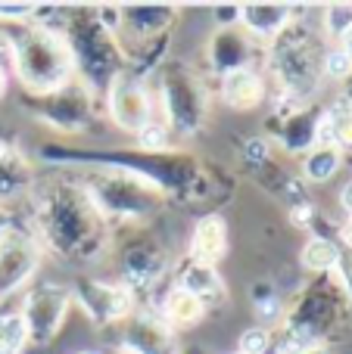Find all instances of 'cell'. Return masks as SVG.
<instances>
[{
  "mask_svg": "<svg viewBox=\"0 0 352 354\" xmlns=\"http://www.w3.org/2000/svg\"><path fill=\"white\" fill-rule=\"evenodd\" d=\"M6 44L12 50V59H16L19 78L25 81V87H31L35 93H53L66 87L69 72H72V53L60 35L47 28L19 25L16 31H10Z\"/></svg>",
  "mask_w": 352,
  "mask_h": 354,
  "instance_id": "obj_1",
  "label": "cell"
},
{
  "mask_svg": "<svg viewBox=\"0 0 352 354\" xmlns=\"http://www.w3.org/2000/svg\"><path fill=\"white\" fill-rule=\"evenodd\" d=\"M69 311V292L60 286H37L25 299L22 320L28 326V339L35 345H47L53 339V333L62 326Z\"/></svg>",
  "mask_w": 352,
  "mask_h": 354,
  "instance_id": "obj_2",
  "label": "cell"
},
{
  "mask_svg": "<svg viewBox=\"0 0 352 354\" xmlns=\"http://www.w3.org/2000/svg\"><path fill=\"white\" fill-rule=\"evenodd\" d=\"M37 268V249L22 230L6 227L0 233V299L28 283Z\"/></svg>",
  "mask_w": 352,
  "mask_h": 354,
  "instance_id": "obj_3",
  "label": "cell"
},
{
  "mask_svg": "<svg viewBox=\"0 0 352 354\" xmlns=\"http://www.w3.org/2000/svg\"><path fill=\"white\" fill-rule=\"evenodd\" d=\"M94 196V208L97 212H109V214H137L143 208H150V202L156 205V187L141 177H112L103 180L100 187L91 189Z\"/></svg>",
  "mask_w": 352,
  "mask_h": 354,
  "instance_id": "obj_4",
  "label": "cell"
},
{
  "mask_svg": "<svg viewBox=\"0 0 352 354\" xmlns=\"http://www.w3.org/2000/svg\"><path fill=\"white\" fill-rule=\"evenodd\" d=\"M109 115L118 128L125 131H141L143 124L153 122V100L150 91L131 75H118L109 84Z\"/></svg>",
  "mask_w": 352,
  "mask_h": 354,
  "instance_id": "obj_5",
  "label": "cell"
},
{
  "mask_svg": "<svg viewBox=\"0 0 352 354\" xmlns=\"http://www.w3.org/2000/svg\"><path fill=\"white\" fill-rule=\"evenodd\" d=\"M166 106H168V124L175 131H193L206 112V93L187 72H175L166 81Z\"/></svg>",
  "mask_w": 352,
  "mask_h": 354,
  "instance_id": "obj_6",
  "label": "cell"
},
{
  "mask_svg": "<svg viewBox=\"0 0 352 354\" xmlns=\"http://www.w3.org/2000/svg\"><path fill=\"white\" fill-rule=\"evenodd\" d=\"M81 305H85V311L91 314L97 324L128 320L131 317V289L87 283V289H81Z\"/></svg>",
  "mask_w": 352,
  "mask_h": 354,
  "instance_id": "obj_7",
  "label": "cell"
},
{
  "mask_svg": "<svg viewBox=\"0 0 352 354\" xmlns=\"http://www.w3.org/2000/svg\"><path fill=\"white\" fill-rule=\"evenodd\" d=\"M118 348L131 354H172V333L168 324L147 314L128 317V330H125V342Z\"/></svg>",
  "mask_w": 352,
  "mask_h": 354,
  "instance_id": "obj_8",
  "label": "cell"
},
{
  "mask_svg": "<svg viewBox=\"0 0 352 354\" xmlns=\"http://www.w3.org/2000/svg\"><path fill=\"white\" fill-rule=\"evenodd\" d=\"M228 252V227L218 214H206L191 233V261L215 268Z\"/></svg>",
  "mask_w": 352,
  "mask_h": 354,
  "instance_id": "obj_9",
  "label": "cell"
},
{
  "mask_svg": "<svg viewBox=\"0 0 352 354\" xmlns=\"http://www.w3.org/2000/svg\"><path fill=\"white\" fill-rule=\"evenodd\" d=\"M222 100L237 112H249L262 106L265 100V84H262L259 72L253 68H234L222 78Z\"/></svg>",
  "mask_w": 352,
  "mask_h": 354,
  "instance_id": "obj_10",
  "label": "cell"
},
{
  "mask_svg": "<svg viewBox=\"0 0 352 354\" xmlns=\"http://www.w3.org/2000/svg\"><path fill=\"white\" fill-rule=\"evenodd\" d=\"M315 147H352V97H343L315 122Z\"/></svg>",
  "mask_w": 352,
  "mask_h": 354,
  "instance_id": "obj_11",
  "label": "cell"
},
{
  "mask_svg": "<svg viewBox=\"0 0 352 354\" xmlns=\"http://www.w3.org/2000/svg\"><path fill=\"white\" fill-rule=\"evenodd\" d=\"M181 289H184V292H191L193 299L206 308V311H209V308H215V305H222L225 295H228L225 280L218 277L215 268H209V264H193V261L181 270Z\"/></svg>",
  "mask_w": 352,
  "mask_h": 354,
  "instance_id": "obj_12",
  "label": "cell"
},
{
  "mask_svg": "<svg viewBox=\"0 0 352 354\" xmlns=\"http://www.w3.org/2000/svg\"><path fill=\"white\" fill-rule=\"evenodd\" d=\"M253 47L256 41L249 35L218 31L215 41H212V62L222 75L234 72V68H253Z\"/></svg>",
  "mask_w": 352,
  "mask_h": 354,
  "instance_id": "obj_13",
  "label": "cell"
},
{
  "mask_svg": "<svg viewBox=\"0 0 352 354\" xmlns=\"http://www.w3.org/2000/svg\"><path fill=\"white\" fill-rule=\"evenodd\" d=\"M31 187V165L16 147L0 143V199L10 202L28 193Z\"/></svg>",
  "mask_w": 352,
  "mask_h": 354,
  "instance_id": "obj_14",
  "label": "cell"
},
{
  "mask_svg": "<svg viewBox=\"0 0 352 354\" xmlns=\"http://www.w3.org/2000/svg\"><path fill=\"white\" fill-rule=\"evenodd\" d=\"M243 12V25H247V35L253 41H274V37L284 31L287 25V6H278V3H249V6H240Z\"/></svg>",
  "mask_w": 352,
  "mask_h": 354,
  "instance_id": "obj_15",
  "label": "cell"
},
{
  "mask_svg": "<svg viewBox=\"0 0 352 354\" xmlns=\"http://www.w3.org/2000/svg\"><path fill=\"white\" fill-rule=\"evenodd\" d=\"M47 97H50V103H53L44 112L50 122H56L60 128H81V124H85L87 100H85V93H81V87L78 91H75V87H60V91L47 93Z\"/></svg>",
  "mask_w": 352,
  "mask_h": 354,
  "instance_id": "obj_16",
  "label": "cell"
},
{
  "mask_svg": "<svg viewBox=\"0 0 352 354\" xmlns=\"http://www.w3.org/2000/svg\"><path fill=\"white\" fill-rule=\"evenodd\" d=\"M206 317V308L193 299L184 289H172V292L162 299V320H166L172 330H187V326L200 324Z\"/></svg>",
  "mask_w": 352,
  "mask_h": 354,
  "instance_id": "obj_17",
  "label": "cell"
},
{
  "mask_svg": "<svg viewBox=\"0 0 352 354\" xmlns=\"http://www.w3.org/2000/svg\"><path fill=\"white\" fill-rule=\"evenodd\" d=\"M340 168V149L337 147H315L303 162V174L315 183H324Z\"/></svg>",
  "mask_w": 352,
  "mask_h": 354,
  "instance_id": "obj_18",
  "label": "cell"
},
{
  "mask_svg": "<svg viewBox=\"0 0 352 354\" xmlns=\"http://www.w3.org/2000/svg\"><path fill=\"white\" fill-rule=\"evenodd\" d=\"M28 342L31 339L22 314H0V354H22Z\"/></svg>",
  "mask_w": 352,
  "mask_h": 354,
  "instance_id": "obj_19",
  "label": "cell"
},
{
  "mask_svg": "<svg viewBox=\"0 0 352 354\" xmlns=\"http://www.w3.org/2000/svg\"><path fill=\"white\" fill-rule=\"evenodd\" d=\"M337 261H340V249H337L331 239L312 236L309 243H306V249H303V264H306L309 270H331V268H337Z\"/></svg>",
  "mask_w": 352,
  "mask_h": 354,
  "instance_id": "obj_20",
  "label": "cell"
},
{
  "mask_svg": "<svg viewBox=\"0 0 352 354\" xmlns=\"http://www.w3.org/2000/svg\"><path fill=\"white\" fill-rule=\"evenodd\" d=\"M272 339H268L265 326H253V330L240 333V342H237V354H265Z\"/></svg>",
  "mask_w": 352,
  "mask_h": 354,
  "instance_id": "obj_21",
  "label": "cell"
},
{
  "mask_svg": "<svg viewBox=\"0 0 352 354\" xmlns=\"http://www.w3.org/2000/svg\"><path fill=\"white\" fill-rule=\"evenodd\" d=\"M324 75H328V78H334V81H346L352 75V56L343 53L340 47L331 50V53L324 56Z\"/></svg>",
  "mask_w": 352,
  "mask_h": 354,
  "instance_id": "obj_22",
  "label": "cell"
},
{
  "mask_svg": "<svg viewBox=\"0 0 352 354\" xmlns=\"http://www.w3.org/2000/svg\"><path fill=\"white\" fill-rule=\"evenodd\" d=\"M137 137H141V147H147V149H166L168 124L159 122V118H153L150 124H143V128L137 131Z\"/></svg>",
  "mask_w": 352,
  "mask_h": 354,
  "instance_id": "obj_23",
  "label": "cell"
},
{
  "mask_svg": "<svg viewBox=\"0 0 352 354\" xmlns=\"http://www.w3.org/2000/svg\"><path fill=\"white\" fill-rule=\"evenodd\" d=\"M340 205H343V208H346V212L352 214V180H349L346 187L340 189Z\"/></svg>",
  "mask_w": 352,
  "mask_h": 354,
  "instance_id": "obj_24",
  "label": "cell"
},
{
  "mask_svg": "<svg viewBox=\"0 0 352 354\" xmlns=\"http://www.w3.org/2000/svg\"><path fill=\"white\" fill-rule=\"evenodd\" d=\"M340 50H343V53H349V56H352V22H349V28L340 35Z\"/></svg>",
  "mask_w": 352,
  "mask_h": 354,
  "instance_id": "obj_25",
  "label": "cell"
},
{
  "mask_svg": "<svg viewBox=\"0 0 352 354\" xmlns=\"http://www.w3.org/2000/svg\"><path fill=\"white\" fill-rule=\"evenodd\" d=\"M293 354H331V351L322 348V345H306V348H299V351H293Z\"/></svg>",
  "mask_w": 352,
  "mask_h": 354,
  "instance_id": "obj_26",
  "label": "cell"
},
{
  "mask_svg": "<svg viewBox=\"0 0 352 354\" xmlns=\"http://www.w3.org/2000/svg\"><path fill=\"white\" fill-rule=\"evenodd\" d=\"M6 227H10V218H6V212H0V233H3Z\"/></svg>",
  "mask_w": 352,
  "mask_h": 354,
  "instance_id": "obj_27",
  "label": "cell"
},
{
  "mask_svg": "<svg viewBox=\"0 0 352 354\" xmlns=\"http://www.w3.org/2000/svg\"><path fill=\"white\" fill-rule=\"evenodd\" d=\"M3 87H6V75H3V68H0V93H3Z\"/></svg>",
  "mask_w": 352,
  "mask_h": 354,
  "instance_id": "obj_28",
  "label": "cell"
},
{
  "mask_svg": "<svg viewBox=\"0 0 352 354\" xmlns=\"http://www.w3.org/2000/svg\"><path fill=\"white\" fill-rule=\"evenodd\" d=\"M346 236L352 239V214H349V224H346Z\"/></svg>",
  "mask_w": 352,
  "mask_h": 354,
  "instance_id": "obj_29",
  "label": "cell"
},
{
  "mask_svg": "<svg viewBox=\"0 0 352 354\" xmlns=\"http://www.w3.org/2000/svg\"><path fill=\"white\" fill-rule=\"evenodd\" d=\"M112 354H131V351H125V348H116V351H112Z\"/></svg>",
  "mask_w": 352,
  "mask_h": 354,
  "instance_id": "obj_30",
  "label": "cell"
},
{
  "mask_svg": "<svg viewBox=\"0 0 352 354\" xmlns=\"http://www.w3.org/2000/svg\"><path fill=\"white\" fill-rule=\"evenodd\" d=\"M81 354H94V351H81Z\"/></svg>",
  "mask_w": 352,
  "mask_h": 354,
  "instance_id": "obj_31",
  "label": "cell"
},
{
  "mask_svg": "<svg viewBox=\"0 0 352 354\" xmlns=\"http://www.w3.org/2000/svg\"><path fill=\"white\" fill-rule=\"evenodd\" d=\"M234 354H237V351H234Z\"/></svg>",
  "mask_w": 352,
  "mask_h": 354,
  "instance_id": "obj_32",
  "label": "cell"
}]
</instances>
